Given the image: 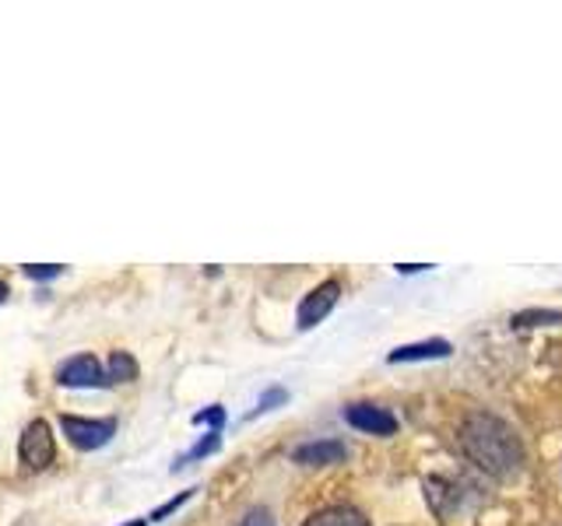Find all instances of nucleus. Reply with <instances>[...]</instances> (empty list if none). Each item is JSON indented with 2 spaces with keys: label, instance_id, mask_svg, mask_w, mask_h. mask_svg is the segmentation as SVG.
Here are the masks:
<instances>
[{
  "label": "nucleus",
  "instance_id": "nucleus-11",
  "mask_svg": "<svg viewBox=\"0 0 562 526\" xmlns=\"http://www.w3.org/2000/svg\"><path fill=\"white\" fill-rule=\"evenodd\" d=\"M218 449V432H207V438H201L198 446H193L187 456H180V460H176V470L180 467H187V464H193V460H201V456H207V453H215Z\"/></svg>",
  "mask_w": 562,
  "mask_h": 526
},
{
  "label": "nucleus",
  "instance_id": "nucleus-10",
  "mask_svg": "<svg viewBox=\"0 0 562 526\" xmlns=\"http://www.w3.org/2000/svg\"><path fill=\"white\" fill-rule=\"evenodd\" d=\"M110 379L113 382H131V379H137V362L127 355V351H113V358H110Z\"/></svg>",
  "mask_w": 562,
  "mask_h": 526
},
{
  "label": "nucleus",
  "instance_id": "nucleus-1",
  "mask_svg": "<svg viewBox=\"0 0 562 526\" xmlns=\"http://www.w3.org/2000/svg\"><path fill=\"white\" fill-rule=\"evenodd\" d=\"M461 449L464 456L482 467L492 478H514L524 464V446L520 438L514 435V428L506 425V421L492 418V414H471L464 425H461Z\"/></svg>",
  "mask_w": 562,
  "mask_h": 526
},
{
  "label": "nucleus",
  "instance_id": "nucleus-4",
  "mask_svg": "<svg viewBox=\"0 0 562 526\" xmlns=\"http://www.w3.org/2000/svg\"><path fill=\"white\" fill-rule=\"evenodd\" d=\"M57 382L70 386V390H102V386H113L110 373L92 358V355H75L57 368Z\"/></svg>",
  "mask_w": 562,
  "mask_h": 526
},
{
  "label": "nucleus",
  "instance_id": "nucleus-14",
  "mask_svg": "<svg viewBox=\"0 0 562 526\" xmlns=\"http://www.w3.org/2000/svg\"><path fill=\"white\" fill-rule=\"evenodd\" d=\"M57 274H64V267H53V263H29L25 267L29 281H53Z\"/></svg>",
  "mask_w": 562,
  "mask_h": 526
},
{
  "label": "nucleus",
  "instance_id": "nucleus-19",
  "mask_svg": "<svg viewBox=\"0 0 562 526\" xmlns=\"http://www.w3.org/2000/svg\"><path fill=\"white\" fill-rule=\"evenodd\" d=\"M127 526H148V519H134V523H127Z\"/></svg>",
  "mask_w": 562,
  "mask_h": 526
},
{
  "label": "nucleus",
  "instance_id": "nucleus-17",
  "mask_svg": "<svg viewBox=\"0 0 562 526\" xmlns=\"http://www.w3.org/2000/svg\"><path fill=\"white\" fill-rule=\"evenodd\" d=\"M239 526H274V519H271V513H268V508H254V513L250 516H246Z\"/></svg>",
  "mask_w": 562,
  "mask_h": 526
},
{
  "label": "nucleus",
  "instance_id": "nucleus-2",
  "mask_svg": "<svg viewBox=\"0 0 562 526\" xmlns=\"http://www.w3.org/2000/svg\"><path fill=\"white\" fill-rule=\"evenodd\" d=\"M18 456H22L25 470H46L57 460V435H53V428L43 418H35L25 425L22 443H18Z\"/></svg>",
  "mask_w": 562,
  "mask_h": 526
},
{
  "label": "nucleus",
  "instance_id": "nucleus-6",
  "mask_svg": "<svg viewBox=\"0 0 562 526\" xmlns=\"http://www.w3.org/2000/svg\"><path fill=\"white\" fill-rule=\"evenodd\" d=\"M348 425L359 428V432H369V435H394L397 432V418L383 408H373V403H351L345 411Z\"/></svg>",
  "mask_w": 562,
  "mask_h": 526
},
{
  "label": "nucleus",
  "instance_id": "nucleus-5",
  "mask_svg": "<svg viewBox=\"0 0 562 526\" xmlns=\"http://www.w3.org/2000/svg\"><path fill=\"white\" fill-rule=\"evenodd\" d=\"M338 298H341V285H338V281H324L321 288H313L303 298V306H299V327H303V330L316 327L334 306H338Z\"/></svg>",
  "mask_w": 562,
  "mask_h": 526
},
{
  "label": "nucleus",
  "instance_id": "nucleus-15",
  "mask_svg": "<svg viewBox=\"0 0 562 526\" xmlns=\"http://www.w3.org/2000/svg\"><path fill=\"white\" fill-rule=\"evenodd\" d=\"M281 400H289V393H285V390H268V393L260 397V403H257V411H254V414H263V411H271L274 403H281ZM254 414H250V418H254Z\"/></svg>",
  "mask_w": 562,
  "mask_h": 526
},
{
  "label": "nucleus",
  "instance_id": "nucleus-12",
  "mask_svg": "<svg viewBox=\"0 0 562 526\" xmlns=\"http://www.w3.org/2000/svg\"><path fill=\"white\" fill-rule=\"evenodd\" d=\"M562 320V312H552V309H541V312H520L514 316V323L517 327H531V323H559Z\"/></svg>",
  "mask_w": 562,
  "mask_h": 526
},
{
  "label": "nucleus",
  "instance_id": "nucleus-18",
  "mask_svg": "<svg viewBox=\"0 0 562 526\" xmlns=\"http://www.w3.org/2000/svg\"><path fill=\"white\" fill-rule=\"evenodd\" d=\"M0 302H8V285L0 281Z\"/></svg>",
  "mask_w": 562,
  "mask_h": 526
},
{
  "label": "nucleus",
  "instance_id": "nucleus-3",
  "mask_svg": "<svg viewBox=\"0 0 562 526\" xmlns=\"http://www.w3.org/2000/svg\"><path fill=\"white\" fill-rule=\"evenodd\" d=\"M60 428H64L70 446L92 453V449H102L116 435V421L113 418H75V414H64Z\"/></svg>",
  "mask_w": 562,
  "mask_h": 526
},
{
  "label": "nucleus",
  "instance_id": "nucleus-13",
  "mask_svg": "<svg viewBox=\"0 0 562 526\" xmlns=\"http://www.w3.org/2000/svg\"><path fill=\"white\" fill-rule=\"evenodd\" d=\"M222 421H225V408H207V411H201V414H193V425H211V432H218L222 428Z\"/></svg>",
  "mask_w": 562,
  "mask_h": 526
},
{
  "label": "nucleus",
  "instance_id": "nucleus-7",
  "mask_svg": "<svg viewBox=\"0 0 562 526\" xmlns=\"http://www.w3.org/2000/svg\"><path fill=\"white\" fill-rule=\"evenodd\" d=\"M348 456L345 443L338 438H324V443H306L295 449V464H310V467H324V464H341Z\"/></svg>",
  "mask_w": 562,
  "mask_h": 526
},
{
  "label": "nucleus",
  "instance_id": "nucleus-9",
  "mask_svg": "<svg viewBox=\"0 0 562 526\" xmlns=\"http://www.w3.org/2000/svg\"><path fill=\"white\" fill-rule=\"evenodd\" d=\"M306 526H369L366 516L359 508H348V505H330L324 513H316L306 519Z\"/></svg>",
  "mask_w": 562,
  "mask_h": 526
},
{
  "label": "nucleus",
  "instance_id": "nucleus-8",
  "mask_svg": "<svg viewBox=\"0 0 562 526\" xmlns=\"http://www.w3.org/2000/svg\"><path fill=\"white\" fill-rule=\"evenodd\" d=\"M450 344L447 341H418V344H404L397 351H391V362H426V358H447Z\"/></svg>",
  "mask_w": 562,
  "mask_h": 526
},
{
  "label": "nucleus",
  "instance_id": "nucleus-16",
  "mask_svg": "<svg viewBox=\"0 0 562 526\" xmlns=\"http://www.w3.org/2000/svg\"><path fill=\"white\" fill-rule=\"evenodd\" d=\"M190 495H193V491H183V495H176L172 502H166V505H158V508H155V513H151L148 519H162V516H169V513H176V508H180V505H183V502H187Z\"/></svg>",
  "mask_w": 562,
  "mask_h": 526
}]
</instances>
